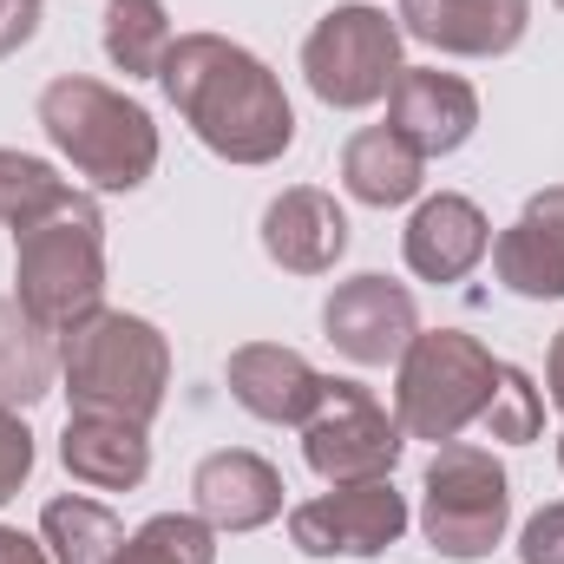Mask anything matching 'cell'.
<instances>
[{"instance_id":"9a60e30c","label":"cell","mask_w":564,"mask_h":564,"mask_svg":"<svg viewBox=\"0 0 564 564\" xmlns=\"http://www.w3.org/2000/svg\"><path fill=\"white\" fill-rule=\"evenodd\" d=\"M401 250H408V270L421 282H459L486 263L492 224H486V210H479L473 197L440 191V197H421V210L408 217Z\"/></svg>"},{"instance_id":"4fadbf2b","label":"cell","mask_w":564,"mask_h":564,"mask_svg":"<svg viewBox=\"0 0 564 564\" xmlns=\"http://www.w3.org/2000/svg\"><path fill=\"white\" fill-rule=\"evenodd\" d=\"M191 499H197V519L210 532H230V539L237 532H263L282 512V473L250 446H217V453L197 459Z\"/></svg>"},{"instance_id":"83f0119b","label":"cell","mask_w":564,"mask_h":564,"mask_svg":"<svg viewBox=\"0 0 564 564\" xmlns=\"http://www.w3.org/2000/svg\"><path fill=\"white\" fill-rule=\"evenodd\" d=\"M46 0H0V59H13L33 33H40Z\"/></svg>"},{"instance_id":"5b68a950","label":"cell","mask_w":564,"mask_h":564,"mask_svg":"<svg viewBox=\"0 0 564 564\" xmlns=\"http://www.w3.org/2000/svg\"><path fill=\"white\" fill-rule=\"evenodd\" d=\"M492 348L466 328H421L408 341V355L394 361V421L408 440H459L466 426H479L492 388H499Z\"/></svg>"},{"instance_id":"7402d4cb","label":"cell","mask_w":564,"mask_h":564,"mask_svg":"<svg viewBox=\"0 0 564 564\" xmlns=\"http://www.w3.org/2000/svg\"><path fill=\"white\" fill-rule=\"evenodd\" d=\"M171 13L164 0H106V59L126 79H158L171 53Z\"/></svg>"},{"instance_id":"484cf974","label":"cell","mask_w":564,"mask_h":564,"mask_svg":"<svg viewBox=\"0 0 564 564\" xmlns=\"http://www.w3.org/2000/svg\"><path fill=\"white\" fill-rule=\"evenodd\" d=\"M33 479V426L20 421V408H0V506Z\"/></svg>"},{"instance_id":"d6986e66","label":"cell","mask_w":564,"mask_h":564,"mask_svg":"<svg viewBox=\"0 0 564 564\" xmlns=\"http://www.w3.org/2000/svg\"><path fill=\"white\" fill-rule=\"evenodd\" d=\"M59 381V335L0 295V408H33Z\"/></svg>"},{"instance_id":"d6a6232c","label":"cell","mask_w":564,"mask_h":564,"mask_svg":"<svg viewBox=\"0 0 564 564\" xmlns=\"http://www.w3.org/2000/svg\"><path fill=\"white\" fill-rule=\"evenodd\" d=\"M552 7H564V0H552Z\"/></svg>"},{"instance_id":"7c38bea8","label":"cell","mask_w":564,"mask_h":564,"mask_svg":"<svg viewBox=\"0 0 564 564\" xmlns=\"http://www.w3.org/2000/svg\"><path fill=\"white\" fill-rule=\"evenodd\" d=\"M388 126L414 144L421 158H453L459 144L479 132V93L459 73L401 66V79L388 93Z\"/></svg>"},{"instance_id":"ac0fdd59","label":"cell","mask_w":564,"mask_h":564,"mask_svg":"<svg viewBox=\"0 0 564 564\" xmlns=\"http://www.w3.org/2000/svg\"><path fill=\"white\" fill-rule=\"evenodd\" d=\"M341 184L355 204H375V210H394V204H414L426 184V158L401 139L394 126H361L355 139L341 144Z\"/></svg>"},{"instance_id":"8fae6325","label":"cell","mask_w":564,"mask_h":564,"mask_svg":"<svg viewBox=\"0 0 564 564\" xmlns=\"http://www.w3.org/2000/svg\"><path fill=\"white\" fill-rule=\"evenodd\" d=\"M401 33L453 59H499L525 40L532 0H401Z\"/></svg>"},{"instance_id":"f546056e","label":"cell","mask_w":564,"mask_h":564,"mask_svg":"<svg viewBox=\"0 0 564 564\" xmlns=\"http://www.w3.org/2000/svg\"><path fill=\"white\" fill-rule=\"evenodd\" d=\"M525 217H532L539 230H552V237L564 243V184H552V191H539V197L525 204Z\"/></svg>"},{"instance_id":"1f68e13d","label":"cell","mask_w":564,"mask_h":564,"mask_svg":"<svg viewBox=\"0 0 564 564\" xmlns=\"http://www.w3.org/2000/svg\"><path fill=\"white\" fill-rule=\"evenodd\" d=\"M558 466H564V433H558Z\"/></svg>"},{"instance_id":"cb8c5ba5","label":"cell","mask_w":564,"mask_h":564,"mask_svg":"<svg viewBox=\"0 0 564 564\" xmlns=\"http://www.w3.org/2000/svg\"><path fill=\"white\" fill-rule=\"evenodd\" d=\"M112 564H217V532L197 512H158L119 545Z\"/></svg>"},{"instance_id":"5bb4252c","label":"cell","mask_w":564,"mask_h":564,"mask_svg":"<svg viewBox=\"0 0 564 564\" xmlns=\"http://www.w3.org/2000/svg\"><path fill=\"white\" fill-rule=\"evenodd\" d=\"M263 250L289 276H328L348 250V210L322 184H289L263 210Z\"/></svg>"},{"instance_id":"f1b7e54d","label":"cell","mask_w":564,"mask_h":564,"mask_svg":"<svg viewBox=\"0 0 564 564\" xmlns=\"http://www.w3.org/2000/svg\"><path fill=\"white\" fill-rule=\"evenodd\" d=\"M0 564H53V552H46L40 539L13 532V525H0Z\"/></svg>"},{"instance_id":"603a6c76","label":"cell","mask_w":564,"mask_h":564,"mask_svg":"<svg viewBox=\"0 0 564 564\" xmlns=\"http://www.w3.org/2000/svg\"><path fill=\"white\" fill-rule=\"evenodd\" d=\"M79 191L46 164V158H33V151H7L0 144V224L20 237V230H33V224H46L53 210H66Z\"/></svg>"},{"instance_id":"d4e9b609","label":"cell","mask_w":564,"mask_h":564,"mask_svg":"<svg viewBox=\"0 0 564 564\" xmlns=\"http://www.w3.org/2000/svg\"><path fill=\"white\" fill-rule=\"evenodd\" d=\"M479 426H486L492 440H506V446L539 440V426H545V401H539V388H532L525 368H499V388H492V401H486Z\"/></svg>"},{"instance_id":"8992f818","label":"cell","mask_w":564,"mask_h":564,"mask_svg":"<svg viewBox=\"0 0 564 564\" xmlns=\"http://www.w3.org/2000/svg\"><path fill=\"white\" fill-rule=\"evenodd\" d=\"M512 525V479L486 446H433L421 479V532L440 558L473 564L492 558V545H506Z\"/></svg>"},{"instance_id":"2e32d148","label":"cell","mask_w":564,"mask_h":564,"mask_svg":"<svg viewBox=\"0 0 564 564\" xmlns=\"http://www.w3.org/2000/svg\"><path fill=\"white\" fill-rule=\"evenodd\" d=\"M224 381H230V401L243 414H257L270 426H302L315 414V401H322V375L282 341H243L230 355Z\"/></svg>"},{"instance_id":"52a82bcc","label":"cell","mask_w":564,"mask_h":564,"mask_svg":"<svg viewBox=\"0 0 564 564\" xmlns=\"http://www.w3.org/2000/svg\"><path fill=\"white\" fill-rule=\"evenodd\" d=\"M302 79L335 112L381 106L401 79V20H388V7L368 0L328 7L302 40Z\"/></svg>"},{"instance_id":"6da1fadb","label":"cell","mask_w":564,"mask_h":564,"mask_svg":"<svg viewBox=\"0 0 564 564\" xmlns=\"http://www.w3.org/2000/svg\"><path fill=\"white\" fill-rule=\"evenodd\" d=\"M177 119L224 164H276L295 144V106L282 79L224 33H177L158 73Z\"/></svg>"},{"instance_id":"44dd1931","label":"cell","mask_w":564,"mask_h":564,"mask_svg":"<svg viewBox=\"0 0 564 564\" xmlns=\"http://www.w3.org/2000/svg\"><path fill=\"white\" fill-rule=\"evenodd\" d=\"M492 276L525 302H564V243L532 217H519L492 237Z\"/></svg>"},{"instance_id":"4dcf8cb0","label":"cell","mask_w":564,"mask_h":564,"mask_svg":"<svg viewBox=\"0 0 564 564\" xmlns=\"http://www.w3.org/2000/svg\"><path fill=\"white\" fill-rule=\"evenodd\" d=\"M545 394H552V408L564 414V328L552 335V355H545Z\"/></svg>"},{"instance_id":"7a4b0ae2","label":"cell","mask_w":564,"mask_h":564,"mask_svg":"<svg viewBox=\"0 0 564 564\" xmlns=\"http://www.w3.org/2000/svg\"><path fill=\"white\" fill-rule=\"evenodd\" d=\"M59 388L73 414H119L151 426L171 388V341L126 308H99L59 335Z\"/></svg>"},{"instance_id":"277c9868","label":"cell","mask_w":564,"mask_h":564,"mask_svg":"<svg viewBox=\"0 0 564 564\" xmlns=\"http://www.w3.org/2000/svg\"><path fill=\"white\" fill-rule=\"evenodd\" d=\"M13 302L53 335L106 308V217L93 191L13 237Z\"/></svg>"},{"instance_id":"30bf717a","label":"cell","mask_w":564,"mask_h":564,"mask_svg":"<svg viewBox=\"0 0 564 564\" xmlns=\"http://www.w3.org/2000/svg\"><path fill=\"white\" fill-rule=\"evenodd\" d=\"M322 328H328L335 355H348L355 368H388L421 335V308H414V289L408 282L368 270V276H348V282L328 289Z\"/></svg>"},{"instance_id":"4316f807","label":"cell","mask_w":564,"mask_h":564,"mask_svg":"<svg viewBox=\"0 0 564 564\" xmlns=\"http://www.w3.org/2000/svg\"><path fill=\"white\" fill-rule=\"evenodd\" d=\"M519 564H564V499L539 506L519 532Z\"/></svg>"},{"instance_id":"9c48e42d","label":"cell","mask_w":564,"mask_h":564,"mask_svg":"<svg viewBox=\"0 0 564 564\" xmlns=\"http://www.w3.org/2000/svg\"><path fill=\"white\" fill-rule=\"evenodd\" d=\"M408 532V499L394 479H361V486H328L322 499L289 506V545L308 558H381Z\"/></svg>"},{"instance_id":"e0dca14e","label":"cell","mask_w":564,"mask_h":564,"mask_svg":"<svg viewBox=\"0 0 564 564\" xmlns=\"http://www.w3.org/2000/svg\"><path fill=\"white\" fill-rule=\"evenodd\" d=\"M59 459L93 492H132L151 473V440L139 421H119V414H66Z\"/></svg>"},{"instance_id":"3957f363","label":"cell","mask_w":564,"mask_h":564,"mask_svg":"<svg viewBox=\"0 0 564 564\" xmlns=\"http://www.w3.org/2000/svg\"><path fill=\"white\" fill-rule=\"evenodd\" d=\"M40 132L93 191H139L158 171V126L106 79L59 73L40 86Z\"/></svg>"},{"instance_id":"ba28073f","label":"cell","mask_w":564,"mask_h":564,"mask_svg":"<svg viewBox=\"0 0 564 564\" xmlns=\"http://www.w3.org/2000/svg\"><path fill=\"white\" fill-rule=\"evenodd\" d=\"M408 433L375 401V388L322 375V401L302 421V459L328 486H361V479H394Z\"/></svg>"},{"instance_id":"ffe728a7","label":"cell","mask_w":564,"mask_h":564,"mask_svg":"<svg viewBox=\"0 0 564 564\" xmlns=\"http://www.w3.org/2000/svg\"><path fill=\"white\" fill-rule=\"evenodd\" d=\"M40 545L53 552V564H112L126 545V525L112 506H99L86 492H59L40 512Z\"/></svg>"}]
</instances>
